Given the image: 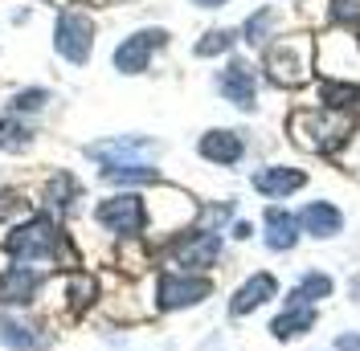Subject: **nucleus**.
<instances>
[{"label": "nucleus", "mask_w": 360, "mask_h": 351, "mask_svg": "<svg viewBox=\"0 0 360 351\" xmlns=\"http://www.w3.org/2000/svg\"><path fill=\"white\" fill-rule=\"evenodd\" d=\"M8 258L13 265H37V262H58L62 253H66V233L58 229V220L53 217H29L21 220L13 233H8Z\"/></svg>", "instance_id": "obj_1"}, {"label": "nucleus", "mask_w": 360, "mask_h": 351, "mask_svg": "<svg viewBox=\"0 0 360 351\" xmlns=\"http://www.w3.org/2000/svg\"><path fill=\"white\" fill-rule=\"evenodd\" d=\"M33 143V131L21 123V114H4L0 119V147L4 152H25Z\"/></svg>", "instance_id": "obj_22"}, {"label": "nucleus", "mask_w": 360, "mask_h": 351, "mask_svg": "<svg viewBox=\"0 0 360 351\" xmlns=\"http://www.w3.org/2000/svg\"><path fill=\"white\" fill-rule=\"evenodd\" d=\"M299 225H303L311 237H332V233H340L344 217H340V208H332L328 200H315V204H307V208L299 213Z\"/></svg>", "instance_id": "obj_16"}, {"label": "nucleus", "mask_w": 360, "mask_h": 351, "mask_svg": "<svg viewBox=\"0 0 360 351\" xmlns=\"http://www.w3.org/2000/svg\"><path fill=\"white\" fill-rule=\"evenodd\" d=\"M164 41H168L164 29H139V33H131L127 41L115 49V69H119V74H143L148 62H152V53H156Z\"/></svg>", "instance_id": "obj_9"}, {"label": "nucleus", "mask_w": 360, "mask_h": 351, "mask_svg": "<svg viewBox=\"0 0 360 351\" xmlns=\"http://www.w3.org/2000/svg\"><path fill=\"white\" fill-rule=\"evenodd\" d=\"M213 294V282L201 274H160L156 282V307L160 310H184L197 307Z\"/></svg>", "instance_id": "obj_6"}, {"label": "nucleus", "mask_w": 360, "mask_h": 351, "mask_svg": "<svg viewBox=\"0 0 360 351\" xmlns=\"http://www.w3.org/2000/svg\"><path fill=\"white\" fill-rule=\"evenodd\" d=\"M78 200V180L74 176H66V172H58L49 184H45V204L49 208H58V213H66L70 204Z\"/></svg>", "instance_id": "obj_20"}, {"label": "nucleus", "mask_w": 360, "mask_h": 351, "mask_svg": "<svg viewBox=\"0 0 360 351\" xmlns=\"http://www.w3.org/2000/svg\"><path fill=\"white\" fill-rule=\"evenodd\" d=\"M193 4H201V8H221L225 0H193Z\"/></svg>", "instance_id": "obj_30"}, {"label": "nucleus", "mask_w": 360, "mask_h": 351, "mask_svg": "<svg viewBox=\"0 0 360 351\" xmlns=\"http://www.w3.org/2000/svg\"><path fill=\"white\" fill-rule=\"evenodd\" d=\"M49 339H53V335H49L37 319H29L25 310H4V314H0V343L8 351H45Z\"/></svg>", "instance_id": "obj_7"}, {"label": "nucleus", "mask_w": 360, "mask_h": 351, "mask_svg": "<svg viewBox=\"0 0 360 351\" xmlns=\"http://www.w3.org/2000/svg\"><path fill=\"white\" fill-rule=\"evenodd\" d=\"M41 294V274L33 265H4L0 270V307H29Z\"/></svg>", "instance_id": "obj_10"}, {"label": "nucleus", "mask_w": 360, "mask_h": 351, "mask_svg": "<svg viewBox=\"0 0 360 351\" xmlns=\"http://www.w3.org/2000/svg\"><path fill=\"white\" fill-rule=\"evenodd\" d=\"M323 102H328V110L360 114V86H348V82H323Z\"/></svg>", "instance_id": "obj_21"}, {"label": "nucleus", "mask_w": 360, "mask_h": 351, "mask_svg": "<svg viewBox=\"0 0 360 351\" xmlns=\"http://www.w3.org/2000/svg\"><path fill=\"white\" fill-rule=\"evenodd\" d=\"M94 220L107 229V233H119V237H139L148 229V204L135 192H119V197H107L98 208H94Z\"/></svg>", "instance_id": "obj_4"}, {"label": "nucleus", "mask_w": 360, "mask_h": 351, "mask_svg": "<svg viewBox=\"0 0 360 351\" xmlns=\"http://www.w3.org/2000/svg\"><path fill=\"white\" fill-rule=\"evenodd\" d=\"M45 102H49V90H41V86H33V90H21V94H13V102H8V110L13 114H33V110H41Z\"/></svg>", "instance_id": "obj_26"}, {"label": "nucleus", "mask_w": 360, "mask_h": 351, "mask_svg": "<svg viewBox=\"0 0 360 351\" xmlns=\"http://www.w3.org/2000/svg\"><path fill=\"white\" fill-rule=\"evenodd\" d=\"M217 86H221V94L233 102V107L254 110V98H258V78H254V69H250L246 62H229V66L221 69V78H217Z\"/></svg>", "instance_id": "obj_12"}, {"label": "nucleus", "mask_w": 360, "mask_h": 351, "mask_svg": "<svg viewBox=\"0 0 360 351\" xmlns=\"http://www.w3.org/2000/svg\"><path fill=\"white\" fill-rule=\"evenodd\" d=\"M299 241V217L283 213V208H266V245L270 249H291Z\"/></svg>", "instance_id": "obj_18"}, {"label": "nucleus", "mask_w": 360, "mask_h": 351, "mask_svg": "<svg viewBox=\"0 0 360 351\" xmlns=\"http://www.w3.org/2000/svg\"><path fill=\"white\" fill-rule=\"evenodd\" d=\"M274 294H278L274 274H254V278H246V282L238 286V294L229 298V314H233V319H242V314L258 310L266 298H274Z\"/></svg>", "instance_id": "obj_13"}, {"label": "nucleus", "mask_w": 360, "mask_h": 351, "mask_svg": "<svg viewBox=\"0 0 360 351\" xmlns=\"http://www.w3.org/2000/svg\"><path fill=\"white\" fill-rule=\"evenodd\" d=\"M307 184V176L299 172V168H283V164H274V168H262V172H254V188L262 192V197L278 200V197H291Z\"/></svg>", "instance_id": "obj_14"}, {"label": "nucleus", "mask_w": 360, "mask_h": 351, "mask_svg": "<svg viewBox=\"0 0 360 351\" xmlns=\"http://www.w3.org/2000/svg\"><path fill=\"white\" fill-rule=\"evenodd\" d=\"M233 29H213V33H205L201 41H197V58H217V53H225V49H233Z\"/></svg>", "instance_id": "obj_25"}, {"label": "nucleus", "mask_w": 360, "mask_h": 351, "mask_svg": "<svg viewBox=\"0 0 360 351\" xmlns=\"http://www.w3.org/2000/svg\"><path fill=\"white\" fill-rule=\"evenodd\" d=\"M156 152V143L152 139H135V135H127V139H103V143H90L86 155L90 159H98L103 168H111V164H143L139 155H152Z\"/></svg>", "instance_id": "obj_11"}, {"label": "nucleus", "mask_w": 360, "mask_h": 351, "mask_svg": "<svg viewBox=\"0 0 360 351\" xmlns=\"http://www.w3.org/2000/svg\"><path fill=\"white\" fill-rule=\"evenodd\" d=\"M356 127V119L352 114H344V110H307V114H295L291 119V135L299 147H307V152H340L344 143H348V135Z\"/></svg>", "instance_id": "obj_2"}, {"label": "nucleus", "mask_w": 360, "mask_h": 351, "mask_svg": "<svg viewBox=\"0 0 360 351\" xmlns=\"http://www.w3.org/2000/svg\"><path fill=\"white\" fill-rule=\"evenodd\" d=\"M311 323H315V307H307V303H291V307L270 323V335H274V339H295V335L311 331Z\"/></svg>", "instance_id": "obj_17"}, {"label": "nucleus", "mask_w": 360, "mask_h": 351, "mask_svg": "<svg viewBox=\"0 0 360 351\" xmlns=\"http://www.w3.org/2000/svg\"><path fill=\"white\" fill-rule=\"evenodd\" d=\"M336 347H340V351H360V335H340Z\"/></svg>", "instance_id": "obj_29"}, {"label": "nucleus", "mask_w": 360, "mask_h": 351, "mask_svg": "<svg viewBox=\"0 0 360 351\" xmlns=\"http://www.w3.org/2000/svg\"><path fill=\"white\" fill-rule=\"evenodd\" d=\"M262 66H266L270 82H278V86H299V82H307V74H311V41H307V37H283V41L266 45Z\"/></svg>", "instance_id": "obj_3"}, {"label": "nucleus", "mask_w": 360, "mask_h": 351, "mask_svg": "<svg viewBox=\"0 0 360 351\" xmlns=\"http://www.w3.org/2000/svg\"><path fill=\"white\" fill-rule=\"evenodd\" d=\"M197 152H201L209 164H238L242 152H246V143H242L238 131H209V135H201Z\"/></svg>", "instance_id": "obj_15"}, {"label": "nucleus", "mask_w": 360, "mask_h": 351, "mask_svg": "<svg viewBox=\"0 0 360 351\" xmlns=\"http://www.w3.org/2000/svg\"><path fill=\"white\" fill-rule=\"evenodd\" d=\"M94 290H98V286H94V278H90V274H74V278L66 282L70 307H74V310H86L90 303H94Z\"/></svg>", "instance_id": "obj_24"}, {"label": "nucleus", "mask_w": 360, "mask_h": 351, "mask_svg": "<svg viewBox=\"0 0 360 351\" xmlns=\"http://www.w3.org/2000/svg\"><path fill=\"white\" fill-rule=\"evenodd\" d=\"M332 21L336 25H356L360 21V0H332Z\"/></svg>", "instance_id": "obj_28"}, {"label": "nucleus", "mask_w": 360, "mask_h": 351, "mask_svg": "<svg viewBox=\"0 0 360 351\" xmlns=\"http://www.w3.org/2000/svg\"><path fill=\"white\" fill-rule=\"evenodd\" d=\"M332 294V278L328 274H303L299 278V286H295V294H291V303H319V298H328Z\"/></svg>", "instance_id": "obj_23"}, {"label": "nucleus", "mask_w": 360, "mask_h": 351, "mask_svg": "<svg viewBox=\"0 0 360 351\" xmlns=\"http://www.w3.org/2000/svg\"><path fill=\"white\" fill-rule=\"evenodd\" d=\"M270 25H274V13H270V8H262V13H254V17L246 21L242 37H246V41H254V45H262V41H266V33H270Z\"/></svg>", "instance_id": "obj_27"}, {"label": "nucleus", "mask_w": 360, "mask_h": 351, "mask_svg": "<svg viewBox=\"0 0 360 351\" xmlns=\"http://www.w3.org/2000/svg\"><path fill=\"white\" fill-rule=\"evenodd\" d=\"M221 258V237L213 233V229H197V233H188V237H180L172 245V262L184 265V274L193 270H209V265Z\"/></svg>", "instance_id": "obj_8"}, {"label": "nucleus", "mask_w": 360, "mask_h": 351, "mask_svg": "<svg viewBox=\"0 0 360 351\" xmlns=\"http://www.w3.org/2000/svg\"><path fill=\"white\" fill-rule=\"evenodd\" d=\"M103 180L107 184H156L160 172L148 164H111V168H103Z\"/></svg>", "instance_id": "obj_19"}, {"label": "nucleus", "mask_w": 360, "mask_h": 351, "mask_svg": "<svg viewBox=\"0 0 360 351\" xmlns=\"http://www.w3.org/2000/svg\"><path fill=\"white\" fill-rule=\"evenodd\" d=\"M53 49L66 62H74V66L90 62V49H94V25H90V17H82V13H58V21H53Z\"/></svg>", "instance_id": "obj_5"}]
</instances>
